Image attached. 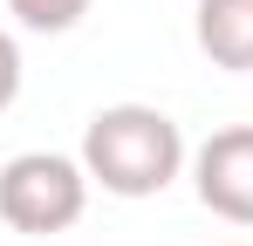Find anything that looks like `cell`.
<instances>
[{
  "label": "cell",
  "mask_w": 253,
  "mask_h": 246,
  "mask_svg": "<svg viewBox=\"0 0 253 246\" xmlns=\"http://www.w3.org/2000/svg\"><path fill=\"white\" fill-rule=\"evenodd\" d=\"M89 212V171L69 151H21L0 164V219L28 240H55Z\"/></svg>",
  "instance_id": "cell-2"
},
{
  "label": "cell",
  "mask_w": 253,
  "mask_h": 246,
  "mask_svg": "<svg viewBox=\"0 0 253 246\" xmlns=\"http://www.w3.org/2000/svg\"><path fill=\"white\" fill-rule=\"evenodd\" d=\"M96 0H7V14L28 28V35H69Z\"/></svg>",
  "instance_id": "cell-5"
},
{
  "label": "cell",
  "mask_w": 253,
  "mask_h": 246,
  "mask_svg": "<svg viewBox=\"0 0 253 246\" xmlns=\"http://www.w3.org/2000/svg\"><path fill=\"white\" fill-rule=\"evenodd\" d=\"M199 55L226 76H253V0H199L192 14Z\"/></svg>",
  "instance_id": "cell-4"
},
{
  "label": "cell",
  "mask_w": 253,
  "mask_h": 246,
  "mask_svg": "<svg viewBox=\"0 0 253 246\" xmlns=\"http://www.w3.org/2000/svg\"><path fill=\"white\" fill-rule=\"evenodd\" d=\"M226 246H240V240H226Z\"/></svg>",
  "instance_id": "cell-7"
},
{
  "label": "cell",
  "mask_w": 253,
  "mask_h": 246,
  "mask_svg": "<svg viewBox=\"0 0 253 246\" xmlns=\"http://www.w3.org/2000/svg\"><path fill=\"white\" fill-rule=\"evenodd\" d=\"M14 96H21V41L0 28V110H7Z\"/></svg>",
  "instance_id": "cell-6"
},
{
  "label": "cell",
  "mask_w": 253,
  "mask_h": 246,
  "mask_svg": "<svg viewBox=\"0 0 253 246\" xmlns=\"http://www.w3.org/2000/svg\"><path fill=\"white\" fill-rule=\"evenodd\" d=\"M192 192L212 219L253 226V123H226L192 151Z\"/></svg>",
  "instance_id": "cell-3"
},
{
  "label": "cell",
  "mask_w": 253,
  "mask_h": 246,
  "mask_svg": "<svg viewBox=\"0 0 253 246\" xmlns=\"http://www.w3.org/2000/svg\"><path fill=\"white\" fill-rule=\"evenodd\" d=\"M83 171L110 199H158L171 178L185 171V130L158 103H110L83 123Z\"/></svg>",
  "instance_id": "cell-1"
}]
</instances>
